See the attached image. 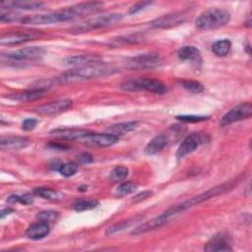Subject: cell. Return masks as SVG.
Returning <instances> with one entry per match:
<instances>
[{
    "mask_svg": "<svg viewBox=\"0 0 252 252\" xmlns=\"http://www.w3.org/2000/svg\"><path fill=\"white\" fill-rule=\"evenodd\" d=\"M103 6L102 2L91 1V2H82L66 9H62L56 12L42 14V15H32L25 17L21 20L23 25H46L52 23H60L74 20L79 17L87 16L93 13L97 12Z\"/></svg>",
    "mask_w": 252,
    "mask_h": 252,
    "instance_id": "cell-1",
    "label": "cell"
},
{
    "mask_svg": "<svg viewBox=\"0 0 252 252\" xmlns=\"http://www.w3.org/2000/svg\"><path fill=\"white\" fill-rule=\"evenodd\" d=\"M236 183H237V179H233V180H229L224 183H221L218 186H215L214 188L207 190L206 192H203L201 194L193 196L186 201H183L179 204H176V205L168 208L166 211H164L162 214H160V216L165 220V222H167L171 218L175 217L176 215L181 214V213L185 212L186 210H188L196 205H199L202 202H205L211 198H214L218 195H220L222 193H225V192L231 190V188H233Z\"/></svg>",
    "mask_w": 252,
    "mask_h": 252,
    "instance_id": "cell-2",
    "label": "cell"
},
{
    "mask_svg": "<svg viewBox=\"0 0 252 252\" xmlns=\"http://www.w3.org/2000/svg\"><path fill=\"white\" fill-rule=\"evenodd\" d=\"M114 72H116V69L99 62V63H94V64L84 65L80 67H75L74 69H71L61 74L60 76H58L55 79V82L58 84H70V83L94 79L100 76L112 74Z\"/></svg>",
    "mask_w": 252,
    "mask_h": 252,
    "instance_id": "cell-3",
    "label": "cell"
},
{
    "mask_svg": "<svg viewBox=\"0 0 252 252\" xmlns=\"http://www.w3.org/2000/svg\"><path fill=\"white\" fill-rule=\"evenodd\" d=\"M230 20V13L224 8H212L203 12L196 20L200 30H214L225 26Z\"/></svg>",
    "mask_w": 252,
    "mask_h": 252,
    "instance_id": "cell-4",
    "label": "cell"
},
{
    "mask_svg": "<svg viewBox=\"0 0 252 252\" xmlns=\"http://www.w3.org/2000/svg\"><path fill=\"white\" fill-rule=\"evenodd\" d=\"M123 19V15L120 13H111L104 14L101 16H95L82 22L78 25H75L69 29V32L72 33H82L90 32L93 30L109 27L119 23Z\"/></svg>",
    "mask_w": 252,
    "mask_h": 252,
    "instance_id": "cell-5",
    "label": "cell"
},
{
    "mask_svg": "<svg viewBox=\"0 0 252 252\" xmlns=\"http://www.w3.org/2000/svg\"><path fill=\"white\" fill-rule=\"evenodd\" d=\"M121 89L128 92L147 91L158 94L166 92V86L162 82L151 78H136L125 81L121 84Z\"/></svg>",
    "mask_w": 252,
    "mask_h": 252,
    "instance_id": "cell-6",
    "label": "cell"
},
{
    "mask_svg": "<svg viewBox=\"0 0 252 252\" xmlns=\"http://www.w3.org/2000/svg\"><path fill=\"white\" fill-rule=\"evenodd\" d=\"M252 114V105L250 102H241L237 104L236 106L229 109L221 118L220 121V126L224 127L227 125H230L234 122L247 119Z\"/></svg>",
    "mask_w": 252,
    "mask_h": 252,
    "instance_id": "cell-7",
    "label": "cell"
},
{
    "mask_svg": "<svg viewBox=\"0 0 252 252\" xmlns=\"http://www.w3.org/2000/svg\"><path fill=\"white\" fill-rule=\"evenodd\" d=\"M45 53L44 48L40 46H32V47H23L20 49L12 50L3 56H6L8 59L15 61H23V60H36L43 56Z\"/></svg>",
    "mask_w": 252,
    "mask_h": 252,
    "instance_id": "cell-8",
    "label": "cell"
},
{
    "mask_svg": "<svg viewBox=\"0 0 252 252\" xmlns=\"http://www.w3.org/2000/svg\"><path fill=\"white\" fill-rule=\"evenodd\" d=\"M205 137L201 133H192L189 134L180 144L177 152H176V158H182L185 156L193 153L195 150H197L204 142Z\"/></svg>",
    "mask_w": 252,
    "mask_h": 252,
    "instance_id": "cell-9",
    "label": "cell"
},
{
    "mask_svg": "<svg viewBox=\"0 0 252 252\" xmlns=\"http://www.w3.org/2000/svg\"><path fill=\"white\" fill-rule=\"evenodd\" d=\"M119 137L110 133H95L90 131V133L83 139L82 143L90 146L97 147H109L118 142Z\"/></svg>",
    "mask_w": 252,
    "mask_h": 252,
    "instance_id": "cell-10",
    "label": "cell"
},
{
    "mask_svg": "<svg viewBox=\"0 0 252 252\" xmlns=\"http://www.w3.org/2000/svg\"><path fill=\"white\" fill-rule=\"evenodd\" d=\"M90 133L89 130L81 129V128H57L52 131H50V135L61 139V140H67V141H78L81 142L83 139Z\"/></svg>",
    "mask_w": 252,
    "mask_h": 252,
    "instance_id": "cell-11",
    "label": "cell"
},
{
    "mask_svg": "<svg viewBox=\"0 0 252 252\" xmlns=\"http://www.w3.org/2000/svg\"><path fill=\"white\" fill-rule=\"evenodd\" d=\"M40 36L39 32H9L1 36L0 44L1 45H14L20 44L26 41H30Z\"/></svg>",
    "mask_w": 252,
    "mask_h": 252,
    "instance_id": "cell-12",
    "label": "cell"
},
{
    "mask_svg": "<svg viewBox=\"0 0 252 252\" xmlns=\"http://www.w3.org/2000/svg\"><path fill=\"white\" fill-rule=\"evenodd\" d=\"M72 105H73V101L71 99H59L35 108V112L41 115L51 116V115H56L66 111Z\"/></svg>",
    "mask_w": 252,
    "mask_h": 252,
    "instance_id": "cell-13",
    "label": "cell"
},
{
    "mask_svg": "<svg viewBox=\"0 0 252 252\" xmlns=\"http://www.w3.org/2000/svg\"><path fill=\"white\" fill-rule=\"evenodd\" d=\"M48 88L44 87H34L30 90H25L22 92H18L15 94H11L7 96V98L14 100V101H20V102H27L31 100H34L37 98H40L45 95L47 93Z\"/></svg>",
    "mask_w": 252,
    "mask_h": 252,
    "instance_id": "cell-14",
    "label": "cell"
},
{
    "mask_svg": "<svg viewBox=\"0 0 252 252\" xmlns=\"http://www.w3.org/2000/svg\"><path fill=\"white\" fill-rule=\"evenodd\" d=\"M186 20L184 13H174L161 16L151 23V26L156 29H168L182 24Z\"/></svg>",
    "mask_w": 252,
    "mask_h": 252,
    "instance_id": "cell-15",
    "label": "cell"
},
{
    "mask_svg": "<svg viewBox=\"0 0 252 252\" xmlns=\"http://www.w3.org/2000/svg\"><path fill=\"white\" fill-rule=\"evenodd\" d=\"M159 56L158 53H144L128 59L126 65L129 68H146L152 67L158 62Z\"/></svg>",
    "mask_w": 252,
    "mask_h": 252,
    "instance_id": "cell-16",
    "label": "cell"
},
{
    "mask_svg": "<svg viewBox=\"0 0 252 252\" xmlns=\"http://www.w3.org/2000/svg\"><path fill=\"white\" fill-rule=\"evenodd\" d=\"M1 9L8 10H38L43 9L44 4L37 1H29V0H16V1H5L0 3Z\"/></svg>",
    "mask_w": 252,
    "mask_h": 252,
    "instance_id": "cell-17",
    "label": "cell"
},
{
    "mask_svg": "<svg viewBox=\"0 0 252 252\" xmlns=\"http://www.w3.org/2000/svg\"><path fill=\"white\" fill-rule=\"evenodd\" d=\"M169 143L168 134H159L154 137L145 147V154L148 156H153L160 151H162Z\"/></svg>",
    "mask_w": 252,
    "mask_h": 252,
    "instance_id": "cell-18",
    "label": "cell"
},
{
    "mask_svg": "<svg viewBox=\"0 0 252 252\" xmlns=\"http://www.w3.org/2000/svg\"><path fill=\"white\" fill-rule=\"evenodd\" d=\"M99 62H101V59L96 55H74V56H69L65 58L62 61V64L65 66L80 67V66L99 63Z\"/></svg>",
    "mask_w": 252,
    "mask_h": 252,
    "instance_id": "cell-19",
    "label": "cell"
},
{
    "mask_svg": "<svg viewBox=\"0 0 252 252\" xmlns=\"http://www.w3.org/2000/svg\"><path fill=\"white\" fill-rule=\"evenodd\" d=\"M49 231H50L49 223L38 220L37 222L32 223L28 227V229L26 231V235L30 239L38 240V239H41V238L45 237L49 233Z\"/></svg>",
    "mask_w": 252,
    "mask_h": 252,
    "instance_id": "cell-20",
    "label": "cell"
},
{
    "mask_svg": "<svg viewBox=\"0 0 252 252\" xmlns=\"http://www.w3.org/2000/svg\"><path fill=\"white\" fill-rule=\"evenodd\" d=\"M30 140L22 136H8L2 137L0 147L2 150H19L29 145Z\"/></svg>",
    "mask_w": 252,
    "mask_h": 252,
    "instance_id": "cell-21",
    "label": "cell"
},
{
    "mask_svg": "<svg viewBox=\"0 0 252 252\" xmlns=\"http://www.w3.org/2000/svg\"><path fill=\"white\" fill-rule=\"evenodd\" d=\"M166 222L164 221V220L161 218L160 215L151 219L150 220H147L143 223H141L140 225L136 226L132 231H131V234L132 235H140V234H143V233H146L148 231H152L154 229H157V228H159L161 227L162 225H164Z\"/></svg>",
    "mask_w": 252,
    "mask_h": 252,
    "instance_id": "cell-22",
    "label": "cell"
},
{
    "mask_svg": "<svg viewBox=\"0 0 252 252\" xmlns=\"http://www.w3.org/2000/svg\"><path fill=\"white\" fill-rule=\"evenodd\" d=\"M178 58L183 61H190L194 63H202V55L200 50L192 45H187L181 47L177 52Z\"/></svg>",
    "mask_w": 252,
    "mask_h": 252,
    "instance_id": "cell-23",
    "label": "cell"
},
{
    "mask_svg": "<svg viewBox=\"0 0 252 252\" xmlns=\"http://www.w3.org/2000/svg\"><path fill=\"white\" fill-rule=\"evenodd\" d=\"M205 251H232L224 236H215L204 246Z\"/></svg>",
    "mask_w": 252,
    "mask_h": 252,
    "instance_id": "cell-24",
    "label": "cell"
},
{
    "mask_svg": "<svg viewBox=\"0 0 252 252\" xmlns=\"http://www.w3.org/2000/svg\"><path fill=\"white\" fill-rule=\"evenodd\" d=\"M137 124L138 123L136 121H127V122L113 124L107 128V133H110L119 137L121 135L127 134L133 131L137 127Z\"/></svg>",
    "mask_w": 252,
    "mask_h": 252,
    "instance_id": "cell-25",
    "label": "cell"
},
{
    "mask_svg": "<svg viewBox=\"0 0 252 252\" xmlns=\"http://www.w3.org/2000/svg\"><path fill=\"white\" fill-rule=\"evenodd\" d=\"M231 48V41L227 38H222L215 41L212 45V51L215 53V55L222 57L227 55Z\"/></svg>",
    "mask_w": 252,
    "mask_h": 252,
    "instance_id": "cell-26",
    "label": "cell"
},
{
    "mask_svg": "<svg viewBox=\"0 0 252 252\" xmlns=\"http://www.w3.org/2000/svg\"><path fill=\"white\" fill-rule=\"evenodd\" d=\"M139 219L137 217L135 218H132V219H128V220H123L117 223H114L112 224L111 226H109L108 228H106L105 230V234L106 235H111V234H114V233H117V232H120L122 230H124L125 228L131 226L136 220H138Z\"/></svg>",
    "mask_w": 252,
    "mask_h": 252,
    "instance_id": "cell-27",
    "label": "cell"
},
{
    "mask_svg": "<svg viewBox=\"0 0 252 252\" xmlns=\"http://www.w3.org/2000/svg\"><path fill=\"white\" fill-rule=\"evenodd\" d=\"M137 187H138V185L132 181L123 182L117 186V188L115 189L114 195L117 197H123L126 195H129V194L133 193L137 189Z\"/></svg>",
    "mask_w": 252,
    "mask_h": 252,
    "instance_id": "cell-28",
    "label": "cell"
},
{
    "mask_svg": "<svg viewBox=\"0 0 252 252\" xmlns=\"http://www.w3.org/2000/svg\"><path fill=\"white\" fill-rule=\"evenodd\" d=\"M33 194L36 196H39L43 199H48V200H55L58 199L59 194L57 191L50 189V188H44V187H37L33 189Z\"/></svg>",
    "mask_w": 252,
    "mask_h": 252,
    "instance_id": "cell-29",
    "label": "cell"
},
{
    "mask_svg": "<svg viewBox=\"0 0 252 252\" xmlns=\"http://www.w3.org/2000/svg\"><path fill=\"white\" fill-rule=\"evenodd\" d=\"M98 202L96 200H81L77 201L73 204V209L77 212H83V211H88L94 209L97 207Z\"/></svg>",
    "mask_w": 252,
    "mask_h": 252,
    "instance_id": "cell-30",
    "label": "cell"
},
{
    "mask_svg": "<svg viewBox=\"0 0 252 252\" xmlns=\"http://www.w3.org/2000/svg\"><path fill=\"white\" fill-rule=\"evenodd\" d=\"M128 173H129V169L126 166L118 165L110 171L109 177L112 181H121L128 176Z\"/></svg>",
    "mask_w": 252,
    "mask_h": 252,
    "instance_id": "cell-31",
    "label": "cell"
},
{
    "mask_svg": "<svg viewBox=\"0 0 252 252\" xmlns=\"http://www.w3.org/2000/svg\"><path fill=\"white\" fill-rule=\"evenodd\" d=\"M79 164L76 162H66L62 163L58 169L59 173L65 177H70L74 175L78 170Z\"/></svg>",
    "mask_w": 252,
    "mask_h": 252,
    "instance_id": "cell-32",
    "label": "cell"
},
{
    "mask_svg": "<svg viewBox=\"0 0 252 252\" xmlns=\"http://www.w3.org/2000/svg\"><path fill=\"white\" fill-rule=\"evenodd\" d=\"M143 35L139 34H131V35H125V36H119L117 38L113 39L112 44H126V43H136L143 40Z\"/></svg>",
    "mask_w": 252,
    "mask_h": 252,
    "instance_id": "cell-33",
    "label": "cell"
},
{
    "mask_svg": "<svg viewBox=\"0 0 252 252\" xmlns=\"http://www.w3.org/2000/svg\"><path fill=\"white\" fill-rule=\"evenodd\" d=\"M181 86L183 89H185L186 91L193 93V94H199V93L203 92V90H204L203 85L197 81L185 80V81L181 82Z\"/></svg>",
    "mask_w": 252,
    "mask_h": 252,
    "instance_id": "cell-34",
    "label": "cell"
},
{
    "mask_svg": "<svg viewBox=\"0 0 252 252\" xmlns=\"http://www.w3.org/2000/svg\"><path fill=\"white\" fill-rule=\"evenodd\" d=\"M57 218H58V213L55 212V211H50V210L38 212L37 215H36L37 220L44 221V222H47V223L53 222L54 220H56Z\"/></svg>",
    "mask_w": 252,
    "mask_h": 252,
    "instance_id": "cell-35",
    "label": "cell"
},
{
    "mask_svg": "<svg viewBox=\"0 0 252 252\" xmlns=\"http://www.w3.org/2000/svg\"><path fill=\"white\" fill-rule=\"evenodd\" d=\"M177 119L184 121V122H202L207 120L209 117L208 116H203V115H179L176 116Z\"/></svg>",
    "mask_w": 252,
    "mask_h": 252,
    "instance_id": "cell-36",
    "label": "cell"
},
{
    "mask_svg": "<svg viewBox=\"0 0 252 252\" xmlns=\"http://www.w3.org/2000/svg\"><path fill=\"white\" fill-rule=\"evenodd\" d=\"M152 4V2H150V1H142V2H138V3H136V4H134L133 6H131V8L129 9V11H128V13L129 14H136V13H138V12H140V11H142V10H144L145 8H147L148 6H150Z\"/></svg>",
    "mask_w": 252,
    "mask_h": 252,
    "instance_id": "cell-37",
    "label": "cell"
},
{
    "mask_svg": "<svg viewBox=\"0 0 252 252\" xmlns=\"http://www.w3.org/2000/svg\"><path fill=\"white\" fill-rule=\"evenodd\" d=\"M94 158L91 154L89 153H82L81 155L78 156L77 158V163L78 164H89L91 162H93Z\"/></svg>",
    "mask_w": 252,
    "mask_h": 252,
    "instance_id": "cell-38",
    "label": "cell"
},
{
    "mask_svg": "<svg viewBox=\"0 0 252 252\" xmlns=\"http://www.w3.org/2000/svg\"><path fill=\"white\" fill-rule=\"evenodd\" d=\"M37 124V120L36 119H33V118H27L23 121V124H22V128L26 131H31L32 129H34V127L36 126Z\"/></svg>",
    "mask_w": 252,
    "mask_h": 252,
    "instance_id": "cell-39",
    "label": "cell"
},
{
    "mask_svg": "<svg viewBox=\"0 0 252 252\" xmlns=\"http://www.w3.org/2000/svg\"><path fill=\"white\" fill-rule=\"evenodd\" d=\"M153 192L148 190V191H143L142 193H139L137 194L133 199H132V202L134 203H138V202H141V201H144L146 199H148L150 196H152Z\"/></svg>",
    "mask_w": 252,
    "mask_h": 252,
    "instance_id": "cell-40",
    "label": "cell"
},
{
    "mask_svg": "<svg viewBox=\"0 0 252 252\" xmlns=\"http://www.w3.org/2000/svg\"><path fill=\"white\" fill-rule=\"evenodd\" d=\"M19 202L23 205H32L33 203V197L31 194H23L19 198Z\"/></svg>",
    "mask_w": 252,
    "mask_h": 252,
    "instance_id": "cell-41",
    "label": "cell"
},
{
    "mask_svg": "<svg viewBox=\"0 0 252 252\" xmlns=\"http://www.w3.org/2000/svg\"><path fill=\"white\" fill-rule=\"evenodd\" d=\"M49 147H51L52 149H55V150H60V151H65V150L69 149V148H68L67 146H65V145H60V144H54V143L50 144V145H49Z\"/></svg>",
    "mask_w": 252,
    "mask_h": 252,
    "instance_id": "cell-42",
    "label": "cell"
},
{
    "mask_svg": "<svg viewBox=\"0 0 252 252\" xmlns=\"http://www.w3.org/2000/svg\"><path fill=\"white\" fill-rule=\"evenodd\" d=\"M13 212H14V209H12V208H5V209H3V210L1 211L0 217H1V219H4L5 216L10 215V214H12Z\"/></svg>",
    "mask_w": 252,
    "mask_h": 252,
    "instance_id": "cell-43",
    "label": "cell"
},
{
    "mask_svg": "<svg viewBox=\"0 0 252 252\" xmlns=\"http://www.w3.org/2000/svg\"><path fill=\"white\" fill-rule=\"evenodd\" d=\"M19 198H20V196H18V195H11L8 197L7 202L9 204H15L16 202H19Z\"/></svg>",
    "mask_w": 252,
    "mask_h": 252,
    "instance_id": "cell-44",
    "label": "cell"
},
{
    "mask_svg": "<svg viewBox=\"0 0 252 252\" xmlns=\"http://www.w3.org/2000/svg\"><path fill=\"white\" fill-rule=\"evenodd\" d=\"M78 190H79V191H82V192H85V191L88 190V186H87V185H82V186L78 187Z\"/></svg>",
    "mask_w": 252,
    "mask_h": 252,
    "instance_id": "cell-45",
    "label": "cell"
}]
</instances>
